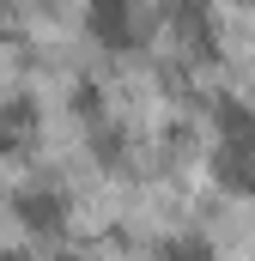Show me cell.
<instances>
[{
	"instance_id": "6da1fadb",
	"label": "cell",
	"mask_w": 255,
	"mask_h": 261,
	"mask_svg": "<svg viewBox=\"0 0 255 261\" xmlns=\"http://www.w3.org/2000/svg\"><path fill=\"white\" fill-rule=\"evenodd\" d=\"M85 31L104 49H128L134 43V0H85Z\"/></svg>"
},
{
	"instance_id": "7a4b0ae2",
	"label": "cell",
	"mask_w": 255,
	"mask_h": 261,
	"mask_svg": "<svg viewBox=\"0 0 255 261\" xmlns=\"http://www.w3.org/2000/svg\"><path fill=\"white\" fill-rule=\"evenodd\" d=\"M219 176H225V189L255 200V140H225L219 146Z\"/></svg>"
},
{
	"instance_id": "3957f363",
	"label": "cell",
	"mask_w": 255,
	"mask_h": 261,
	"mask_svg": "<svg viewBox=\"0 0 255 261\" xmlns=\"http://www.w3.org/2000/svg\"><path fill=\"white\" fill-rule=\"evenodd\" d=\"M18 219H24L31 231H61V225H67V195H55V189H37V195L18 200Z\"/></svg>"
},
{
	"instance_id": "277c9868",
	"label": "cell",
	"mask_w": 255,
	"mask_h": 261,
	"mask_svg": "<svg viewBox=\"0 0 255 261\" xmlns=\"http://www.w3.org/2000/svg\"><path fill=\"white\" fill-rule=\"evenodd\" d=\"M164 261H213V243H200V237H183V243H170Z\"/></svg>"
},
{
	"instance_id": "5b68a950",
	"label": "cell",
	"mask_w": 255,
	"mask_h": 261,
	"mask_svg": "<svg viewBox=\"0 0 255 261\" xmlns=\"http://www.w3.org/2000/svg\"><path fill=\"white\" fill-rule=\"evenodd\" d=\"M0 261H18V255H0Z\"/></svg>"
},
{
	"instance_id": "8992f818",
	"label": "cell",
	"mask_w": 255,
	"mask_h": 261,
	"mask_svg": "<svg viewBox=\"0 0 255 261\" xmlns=\"http://www.w3.org/2000/svg\"><path fill=\"white\" fill-rule=\"evenodd\" d=\"M61 261H79V255H61Z\"/></svg>"
}]
</instances>
